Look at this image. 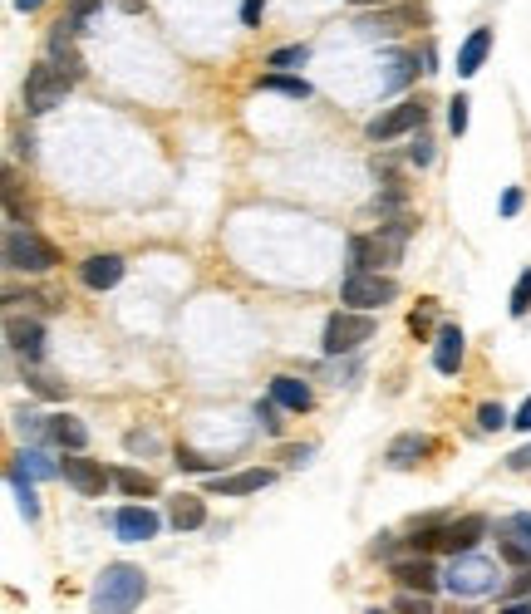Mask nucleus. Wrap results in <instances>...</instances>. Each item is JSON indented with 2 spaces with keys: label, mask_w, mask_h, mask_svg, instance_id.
Here are the masks:
<instances>
[{
  "label": "nucleus",
  "mask_w": 531,
  "mask_h": 614,
  "mask_svg": "<svg viewBox=\"0 0 531 614\" xmlns=\"http://www.w3.org/2000/svg\"><path fill=\"white\" fill-rule=\"evenodd\" d=\"M79 280H84L89 290H114L118 280H123V256H89V261L79 266Z\"/></svg>",
  "instance_id": "18"
},
{
  "label": "nucleus",
  "mask_w": 531,
  "mask_h": 614,
  "mask_svg": "<svg viewBox=\"0 0 531 614\" xmlns=\"http://www.w3.org/2000/svg\"><path fill=\"white\" fill-rule=\"evenodd\" d=\"M423 118H428V104H423V99H409V104H399V109L379 113V118L369 123V138L384 143V138H399V133H418Z\"/></svg>",
  "instance_id": "10"
},
{
  "label": "nucleus",
  "mask_w": 531,
  "mask_h": 614,
  "mask_svg": "<svg viewBox=\"0 0 531 614\" xmlns=\"http://www.w3.org/2000/svg\"><path fill=\"white\" fill-rule=\"evenodd\" d=\"M394 295H399V285L389 276H374V271H350L345 285H340L345 310H379V305H389Z\"/></svg>",
  "instance_id": "7"
},
{
  "label": "nucleus",
  "mask_w": 531,
  "mask_h": 614,
  "mask_svg": "<svg viewBox=\"0 0 531 614\" xmlns=\"http://www.w3.org/2000/svg\"><path fill=\"white\" fill-rule=\"evenodd\" d=\"M5 344H10V354H15V359L40 364V359H45V349H50V335H45V325H40V320H5Z\"/></svg>",
  "instance_id": "9"
},
{
  "label": "nucleus",
  "mask_w": 531,
  "mask_h": 614,
  "mask_svg": "<svg viewBox=\"0 0 531 614\" xmlns=\"http://www.w3.org/2000/svg\"><path fill=\"white\" fill-rule=\"evenodd\" d=\"M114 487L123 492V497H133V502L158 497V482H153L148 472H138V467H114Z\"/></svg>",
  "instance_id": "21"
},
{
  "label": "nucleus",
  "mask_w": 531,
  "mask_h": 614,
  "mask_svg": "<svg viewBox=\"0 0 531 614\" xmlns=\"http://www.w3.org/2000/svg\"><path fill=\"white\" fill-rule=\"evenodd\" d=\"M173 516V531H202L207 526V506H202V497H173V506H168Z\"/></svg>",
  "instance_id": "23"
},
{
  "label": "nucleus",
  "mask_w": 531,
  "mask_h": 614,
  "mask_svg": "<svg viewBox=\"0 0 531 614\" xmlns=\"http://www.w3.org/2000/svg\"><path fill=\"white\" fill-rule=\"evenodd\" d=\"M409 236H413V217H399V222H384L379 231L350 236V271H374V276H384L389 266H399Z\"/></svg>",
  "instance_id": "2"
},
{
  "label": "nucleus",
  "mask_w": 531,
  "mask_h": 614,
  "mask_svg": "<svg viewBox=\"0 0 531 614\" xmlns=\"http://www.w3.org/2000/svg\"><path fill=\"white\" fill-rule=\"evenodd\" d=\"M531 310V266L517 276V285H512V320H522Z\"/></svg>",
  "instance_id": "32"
},
{
  "label": "nucleus",
  "mask_w": 531,
  "mask_h": 614,
  "mask_svg": "<svg viewBox=\"0 0 531 614\" xmlns=\"http://www.w3.org/2000/svg\"><path fill=\"white\" fill-rule=\"evenodd\" d=\"M25 384L40 393V398H69V393H64V384H59V379H50V374H40V369H25Z\"/></svg>",
  "instance_id": "31"
},
{
  "label": "nucleus",
  "mask_w": 531,
  "mask_h": 614,
  "mask_svg": "<svg viewBox=\"0 0 531 614\" xmlns=\"http://www.w3.org/2000/svg\"><path fill=\"white\" fill-rule=\"evenodd\" d=\"M487 55H492V30L482 25V30H472L468 40H463V50H458V74L472 79V74L487 64Z\"/></svg>",
  "instance_id": "19"
},
{
  "label": "nucleus",
  "mask_w": 531,
  "mask_h": 614,
  "mask_svg": "<svg viewBox=\"0 0 531 614\" xmlns=\"http://www.w3.org/2000/svg\"><path fill=\"white\" fill-rule=\"evenodd\" d=\"M59 477H64L79 497H104V492L114 487V467H99V462H89L84 452H64Z\"/></svg>",
  "instance_id": "8"
},
{
  "label": "nucleus",
  "mask_w": 531,
  "mask_h": 614,
  "mask_svg": "<svg viewBox=\"0 0 531 614\" xmlns=\"http://www.w3.org/2000/svg\"><path fill=\"white\" fill-rule=\"evenodd\" d=\"M502 467H507V472H527V477H531V443L512 447V452H507V462H502Z\"/></svg>",
  "instance_id": "40"
},
{
  "label": "nucleus",
  "mask_w": 531,
  "mask_h": 614,
  "mask_svg": "<svg viewBox=\"0 0 531 614\" xmlns=\"http://www.w3.org/2000/svg\"><path fill=\"white\" fill-rule=\"evenodd\" d=\"M522 197H527L522 187H507V192H502V217H517V212H522Z\"/></svg>",
  "instance_id": "44"
},
{
  "label": "nucleus",
  "mask_w": 531,
  "mask_h": 614,
  "mask_svg": "<svg viewBox=\"0 0 531 614\" xmlns=\"http://www.w3.org/2000/svg\"><path fill=\"white\" fill-rule=\"evenodd\" d=\"M123 10H128V15H138V10H143V0H123Z\"/></svg>",
  "instance_id": "49"
},
{
  "label": "nucleus",
  "mask_w": 531,
  "mask_h": 614,
  "mask_svg": "<svg viewBox=\"0 0 531 614\" xmlns=\"http://www.w3.org/2000/svg\"><path fill=\"white\" fill-rule=\"evenodd\" d=\"M369 335H374V315H364V310H345V315H330V320H325L320 344H325V354H330V359H340V354L359 349Z\"/></svg>",
  "instance_id": "6"
},
{
  "label": "nucleus",
  "mask_w": 531,
  "mask_h": 614,
  "mask_svg": "<svg viewBox=\"0 0 531 614\" xmlns=\"http://www.w3.org/2000/svg\"><path fill=\"white\" fill-rule=\"evenodd\" d=\"M59 266V251L40 236V231H30V226L10 222L5 226V271H25V276H45V271H55Z\"/></svg>",
  "instance_id": "4"
},
{
  "label": "nucleus",
  "mask_w": 531,
  "mask_h": 614,
  "mask_svg": "<svg viewBox=\"0 0 531 614\" xmlns=\"http://www.w3.org/2000/svg\"><path fill=\"white\" fill-rule=\"evenodd\" d=\"M15 467H25V472H30L35 482H45V477H59V462H50V457H45L40 447H25V452L15 457Z\"/></svg>",
  "instance_id": "27"
},
{
  "label": "nucleus",
  "mask_w": 531,
  "mask_h": 614,
  "mask_svg": "<svg viewBox=\"0 0 531 614\" xmlns=\"http://www.w3.org/2000/svg\"><path fill=\"white\" fill-rule=\"evenodd\" d=\"M517 433H531V398L517 408Z\"/></svg>",
  "instance_id": "48"
},
{
  "label": "nucleus",
  "mask_w": 531,
  "mask_h": 614,
  "mask_svg": "<svg viewBox=\"0 0 531 614\" xmlns=\"http://www.w3.org/2000/svg\"><path fill=\"white\" fill-rule=\"evenodd\" d=\"M389 575H394V585H399V590H413V595H433V590L443 585V575L433 570V560L428 556L394 560V565H389Z\"/></svg>",
  "instance_id": "12"
},
{
  "label": "nucleus",
  "mask_w": 531,
  "mask_h": 614,
  "mask_svg": "<svg viewBox=\"0 0 531 614\" xmlns=\"http://www.w3.org/2000/svg\"><path fill=\"white\" fill-rule=\"evenodd\" d=\"M502 614H531V595L527 600H502Z\"/></svg>",
  "instance_id": "47"
},
{
  "label": "nucleus",
  "mask_w": 531,
  "mask_h": 614,
  "mask_svg": "<svg viewBox=\"0 0 531 614\" xmlns=\"http://www.w3.org/2000/svg\"><path fill=\"white\" fill-rule=\"evenodd\" d=\"M487 531H492V526H487V516H458V521H448V556L477 551Z\"/></svg>",
  "instance_id": "16"
},
{
  "label": "nucleus",
  "mask_w": 531,
  "mask_h": 614,
  "mask_svg": "<svg viewBox=\"0 0 531 614\" xmlns=\"http://www.w3.org/2000/svg\"><path fill=\"white\" fill-rule=\"evenodd\" d=\"M173 457H177V467H182V472H202V477H212V472H217V467H212L202 452H192V447H177Z\"/></svg>",
  "instance_id": "33"
},
{
  "label": "nucleus",
  "mask_w": 531,
  "mask_h": 614,
  "mask_svg": "<svg viewBox=\"0 0 531 614\" xmlns=\"http://www.w3.org/2000/svg\"><path fill=\"white\" fill-rule=\"evenodd\" d=\"M15 5H20V10H40L45 0H15Z\"/></svg>",
  "instance_id": "50"
},
{
  "label": "nucleus",
  "mask_w": 531,
  "mask_h": 614,
  "mask_svg": "<svg viewBox=\"0 0 531 614\" xmlns=\"http://www.w3.org/2000/svg\"><path fill=\"white\" fill-rule=\"evenodd\" d=\"M497 541H517V546H531V511H512L497 521Z\"/></svg>",
  "instance_id": "26"
},
{
  "label": "nucleus",
  "mask_w": 531,
  "mask_h": 614,
  "mask_svg": "<svg viewBox=\"0 0 531 614\" xmlns=\"http://www.w3.org/2000/svg\"><path fill=\"white\" fill-rule=\"evenodd\" d=\"M433 369L438 374H458L463 369V330L458 325H443L433 335Z\"/></svg>",
  "instance_id": "15"
},
{
  "label": "nucleus",
  "mask_w": 531,
  "mask_h": 614,
  "mask_svg": "<svg viewBox=\"0 0 531 614\" xmlns=\"http://www.w3.org/2000/svg\"><path fill=\"white\" fill-rule=\"evenodd\" d=\"M364 614H394V610H364Z\"/></svg>",
  "instance_id": "52"
},
{
  "label": "nucleus",
  "mask_w": 531,
  "mask_h": 614,
  "mask_svg": "<svg viewBox=\"0 0 531 614\" xmlns=\"http://www.w3.org/2000/svg\"><path fill=\"white\" fill-rule=\"evenodd\" d=\"M276 408H281V403H276L271 393L256 403V418H261V428H266V433H281V413H276Z\"/></svg>",
  "instance_id": "35"
},
{
  "label": "nucleus",
  "mask_w": 531,
  "mask_h": 614,
  "mask_svg": "<svg viewBox=\"0 0 531 614\" xmlns=\"http://www.w3.org/2000/svg\"><path fill=\"white\" fill-rule=\"evenodd\" d=\"M428 452V438H418V433H399L394 443H389V462L394 467H409V462H418Z\"/></svg>",
  "instance_id": "25"
},
{
  "label": "nucleus",
  "mask_w": 531,
  "mask_h": 614,
  "mask_svg": "<svg viewBox=\"0 0 531 614\" xmlns=\"http://www.w3.org/2000/svg\"><path fill=\"white\" fill-rule=\"evenodd\" d=\"M305 59H310L305 45H286V50H276V55H271V69H291V64H305Z\"/></svg>",
  "instance_id": "38"
},
{
  "label": "nucleus",
  "mask_w": 531,
  "mask_h": 614,
  "mask_svg": "<svg viewBox=\"0 0 531 614\" xmlns=\"http://www.w3.org/2000/svg\"><path fill=\"white\" fill-rule=\"evenodd\" d=\"M123 443H128V452H143V457H158V438H153V433H143V428H133V433H128Z\"/></svg>",
  "instance_id": "36"
},
{
  "label": "nucleus",
  "mask_w": 531,
  "mask_h": 614,
  "mask_svg": "<svg viewBox=\"0 0 531 614\" xmlns=\"http://www.w3.org/2000/svg\"><path fill=\"white\" fill-rule=\"evenodd\" d=\"M517 595H531V565H522V575L507 580V590H497V600H517Z\"/></svg>",
  "instance_id": "37"
},
{
  "label": "nucleus",
  "mask_w": 531,
  "mask_h": 614,
  "mask_svg": "<svg viewBox=\"0 0 531 614\" xmlns=\"http://www.w3.org/2000/svg\"><path fill=\"white\" fill-rule=\"evenodd\" d=\"M394 614H433V605H428V595H413V590H404V600L394 605Z\"/></svg>",
  "instance_id": "39"
},
{
  "label": "nucleus",
  "mask_w": 531,
  "mask_h": 614,
  "mask_svg": "<svg viewBox=\"0 0 531 614\" xmlns=\"http://www.w3.org/2000/svg\"><path fill=\"white\" fill-rule=\"evenodd\" d=\"M448 128H453V138L468 133V94H453V104H448Z\"/></svg>",
  "instance_id": "34"
},
{
  "label": "nucleus",
  "mask_w": 531,
  "mask_h": 614,
  "mask_svg": "<svg viewBox=\"0 0 531 614\" xmlns=\"http://www.w3.org/2000/svg\"><path fill=\"white\" fill-rule=\"evenodd\" d=\"M20 212H30V202H25V192H20L15 168H5V217H10V222H20Z\"/></svg>",
  "instance_id": "29"
},
{
  "label": "nucleus",
  "mask_w": 531,
  "mask_h": 614,
  "mask_svg": "<svg viewBox=\"0 0 531 614\" xmlns=\"http://www.w3.org/2000/svg\"><path fill=\"white\" fill-rule=\"evenodd\" d=\"M384 64H389L384 89H409L418 79V55H409V50H384Z\"/></svg>",
  "instance_id": "22"
},
{
  "label": "nucleus",
  "mask_w": 531,
  "mask_h": 614,
  "mask_svg": "<svg viewBox=\"0 0 531 614\" xmlns=\"http://www.w3.org/2000/svg\"><path fill=\"white\" fill-rule=\"evenodd\" d=\"M409 163H418V168H428V163H433V138H423V133L413 138V148H409Z\"/></svg>",
  "instance_id": "41"
},
{
  "label": "nucleus",
  "mask_w": 531,
  "mask_h": 614,
  "mask_svg": "<svg viewBox=\"0 0 531 614\" xmlns=\"http://www.w3.org/2000/svg\"><path fill=\"white\" fill-rule=\"evenodd\" d=\"M148 600V575L128 560L118 565H104L94 590H89V614H133Z\"/></svg>",
  "instance_id": "1"
},
{
  "label": "nucleus",
  "mask_w": 531,
  "mask_h": 614,
  "mask_svg": "<svg viewBox=\"0 0 531 614\" xmlns=\"http://www.w3.org/2000/svg\"><path fill=\"white\" fill-rule=\"evenodd\" d=\"M497 546H502L507 565H531V546H517V541H497Z\"/></svg>",
  "instance_id": "42"
},
{
  "label": "nucleus",
  "mask_w": 531,
  "mask_h": 614,
  "mask_svg": "<svg viewBox=\"0 0 531 614\" xmlns=\"http://www.w3.org/2000/svg\"><path fill=\"white\" fill-rule=\"evenodd\" d=\"M266 393H271L281 408H291V413H310V408H315V393H310V384H305V379H291V374H276Z\"/></svg>",
  "instance_id": "17"
},
{
  "label": "nucleus",
  "mask_w": 531,
  "mask_h": 614,
  "mask_svg": "<svg viewBox=\"0 0 531 614\" xmlns=\"http://www.w3.org/2000/svg\"><path fill=\"white\" fill-rule=\"evenodd\" d=\"M271 482H276V467H241V472H227V477H207V492L212 497H251Z\"/></svg>",
  "instance_id": "11"
},
{
  "label": "nucleus",
  "mask_w": 531,
  "mask_h": 614,
  "mask_svg": "<svg viewBox=\"0 0 531 614\" xmlns=\"http://www.w3.org/2000/svg\"><path fill=\"white\" fill-rule=\"evenodd\" d=\"M261 10H266V0H241V20L246 25H261Z\"/></svg>",
  "instance_id": "45"
},
{
  "label": "nucleus",
  "mask_w": 531,
  "mask_h": 614,
  "mask_svg": "<svg viewBox=\"0 0 531 614\" xmlns=\"http://www.w3.org/2000/svg\"><path fill=\"white\" fill-rule=\"evenodd\" d=\"M69 89H74V84L59 74L50 59H35V64L25 69V109L35 113V118H40V113H50V109H59Z\"/></svg>",
  "instance_id": "5"
},
{
  "label": "nucleus",
  "mask_w": 531,
  "mask_h": 614,
  "mask_svg": "<svg viewBox=\"0 0 531 614\" xmlns=\"http://www.w3.org/2000/svg\"><path fill=\"white\" fill-rule=\"evenodd\" d=\"M354 5H364V10H369V5H379V0H354Z\"/></svg>",
  "instance_id": "51"
},
{
  "label": "nucleus",
  "mask_w": 531,
  "mask_h": 614,
  "mask_svg": "<svg viewBox=\"0 0 531 614\" xmlns=\"http://www.w3.org/2000/svg\"><path fill=\"white\" fill-rule=\"evenodd\" d=\"M158 526H163V521H158V511H148V506H138V502H128L114 516L118 541H128V546H133V541H153V536H158Z\"/></svg>",
  "instance_id": "13"
},
{
  "label": "nucleus",
  "mask_w": 531,
  "mask_h": 614,
  "mask_svg": "<svg viewBox=\"0 0 531 614\" xmlns=\"http://www.w3.org/2000/svg\"><path fill=\"white\" fill-rule=\"evenodd\" d=\"M443 590H448V595H458V600L497 595V590H502L497 560L482 556V551H463V556H453L448 560V570H443Z\"/></svg>",
  "instance_id": "3"
},
{
  "label": "nucleus",
  "mask_w": 531,
  "mask_h": 614,
  "mask_svg": "<svg viewBox=\"0 0 531 614\" xmlns=\"http://www.w3.org/2000/svg\"><path fill=\"white\" fill-rule=\"evenodd\" d=\"M507 428V408L497 403V398H487L482 408H477V433H502Z\"/></svg>",
  "instance_id": "30"
},
{
  "label": "nucleus",
  "mask_w": 531,
  "mask_h": 614,
  "mask_svg": "<svg viewBox=\"0 0 531 614\" xmlns=\"http://www.w3.org/2000/svg\"><path fill=\"white\" fill-rule=\"evenodd\" d=\"M5 482H10V492H15V502H20V516H25V521H40V497H35V477H30L25 467H15V462H10Z\"/></svg>",
  "instance_id": "20"
},
{
  "label": "nucleus",
  "mask_w": 531,
  "mask_h": 614,
  "mask_svg": "<svg viewBox=\"0 0 531 614\" xmlns=\"http://www.w3.org/2000/svg\"><path fill=\"white\" fill-rule=\"evenodd\" d=\"M94 5H99V0H69V20H64V25H69V30H79V25L89 20V10H94Z\"/></svg>",
  "instance_id": "43"
},
{
  "label": "nucleus",
  "mask_w": 531,
  "mask_h": 614,
  "mask_svg": "<svg viewBox=\"0 0 531 614\" xmlns=\"http://www.w3.org/2000/svg\"><path fill=\"white\" fill-rule=\"evenodd\" d=\"M45 438L55 447H64V452H84L89 447V428L74 413H55V418H45Z\"/></svg>",
  "instance_id": "14"
},
{
  "label": "nucleus",
  "mask_w": 531,
  "mask_h": 614,
  "mask_svg": "<svg viewBox=\"0 0 531 614\" xmlns=\"http://www.w3.org/2000/svg\"><path fill=\"white\" fill-rule=\"evenodd\" d=\"M409 330L418 339H428V335H438V330H443V325H438V305H433V300H423V305L413 310V315H409Z\"/></svg>",
  "instance_id": "28"
},
{
  "label": "nucleus",
  "mask_w": 531,
  "mask_h": 614,
  "mask_svg": "<svg viewBox=\"0 0 531 614\" xmlns=\"http://www.w3.org/2000/svg\"><path fill=\"white\" fill-rule=\"evenodd\" d=\"M256 89H271V94H291V99H310V84L300 74H281V69H266L256 79Z\"/></svg>",
  "instance_id": "24"
},
{
  "label": "nucleus",
  "mask_w": 531,
  "mask_h": 614,
  "mask_svg": "<svg viewBox=\"0 0 531 614\" xmlns=\"http://www.w3.org/2000/svg\"><path fill=\"white\" fill-rule=\"evenodd\" d=\"M310 452H315V447H281L286 462H310Z\"/></svg>",
  "instance_id": "46"
}]
</instances>
